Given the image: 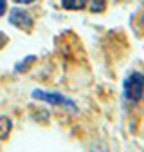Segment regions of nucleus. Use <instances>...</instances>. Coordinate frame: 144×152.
<instances>
[{"label":"nucleus","instance_id":"nucleus-5","mask_svg":"<svg viewBox=\"0 0 144 152\" xmlns=\"http://www.w3.org/2000/svg\"><path fill=\"white\" fill-rule=\"evenodd\" d=\"M11 120L7 116H0V140H6L11 132Z\"/></svg>","mask_w":144,"mask_h":152},{"label":"nucleus","instance_id":"nucleus-9","mask_svg":"<svg viewBox=\"0 0 144 152\" xmlns=\"http://www.w3.org/2000/svg\"><path fill=\"white\" fill-rule=\"evenodd\" d=\"M6 44H7V36H6L4 33H0V49H2Z\"/></svg>","mask_w":144,"mask_h":152},{"label":"nucleus","instance_id":"nucleus-7","mask_svg":"<svg viewBox=\"0 0 144 152\" xmlns=\"http://www.w3.org/2000/svg\"><path fill=\"white\" fill-rule=\"evenodd\" d=\"M106 7V0H92V11L94 13H101Z\"/></svg>","mask_w":144,"mask_h":152},{"label":"nucleus","instance_id":"nucleus-10","mask_svg":"<svg viewBox=\"0 0 144 152\" xmlns=\"http://www.w3.org/2000/svg\"><path fill=\"white\" fill-rule=\"evenodd\" d=\"M13 2H16V4H31L34 0H13Z\"/></svg>","mask_w":144,"mask_h":152},{"label":"nucleus","instance_id":"nucleus-1","mask_svg":"<svg viewBox=\"0 0 144 152\" xmlns=\"http://www.w3.org/2000/svg\"><path fill=\"white\" fill-rule=\"evenodd\" d=\"M122 89H124V96L128 102H132V103L140 102L144 96V72H139V71L130 72L124 78Z\"/></svg>","mask_w":144,"mask_h":152},{"label":"nucleus","instance_id":"nucleus-8","mask_svg":"<svg viewBox=\"0 0 144 152\" xmlns=\"http://www.w3.org/2000/svg\"><path fill=\"white\" fill-rule=\"evenodd\" d=\"M6 9H7V2L6 0H0V16L6 13Z\"/></svg>","mask_w":144,"mask_h":152},{"label":"nucleus","instance_id":"nucleus-4","mask_svg":"<svg viewBox=\"0 0 144 152\" xmlns=\"http://www.w3.org/2000/svg\"><path fill=\"white\" fill-rule=\"evenodd\" d=\"M86 2L88 0H61V6L70 11H78V9H83L86 6Z\"/></svg>","mask_w":144,"mask_h":152},{"label":"nucleus","instance_id":"nucleus-2","mask_svg":"<svg viewBox=\"0 0 144 152\" xmlns=\"http://www.w3.org/2000/svg\"><path fill=\"white\" fill-rule=\"evenodd\" d=\"M32 98L34 100H42V102H47L50 105H60V107H65V109H70V110H78V105L72 102L70 98L63 96L60 92H47V91H42V89H36L32 91Z\"/></svg>","mask_w":144,"mask_h":152},{"label":"nucleus","instance_id":"nucleus-3","mask_svg":"<svg viewBox=\"0 0 144 152\" xmlns=\"http://www.w3.org/2000/svg\"><path fill=\"white\" fill-rule=\"evenodd\" d=\"M9 22H11L14 27H20V29H25V31H31L32 26H34L32 16H31L25 9H20V7L11 9V13H9Z\"/></svg>","mask_w":144,"mask_h":152},{"label":"nucleus","instance_id":"nucleus-6","mask_svg":"<svg viewBox=\"0 0 144 152\" xmlns=\"http://www.w3.org/2000/svg\"><path fill=\"white\" fill-rule=\"evenodd\" d=\"M34 62H36V56H34V54L27 56V58H25L24 62H20V64H16V72H22V71H27V69H29L27 65H31V64H34Z\"/></svg>","mask_w":144,"mask_h":152}]
</instances>
